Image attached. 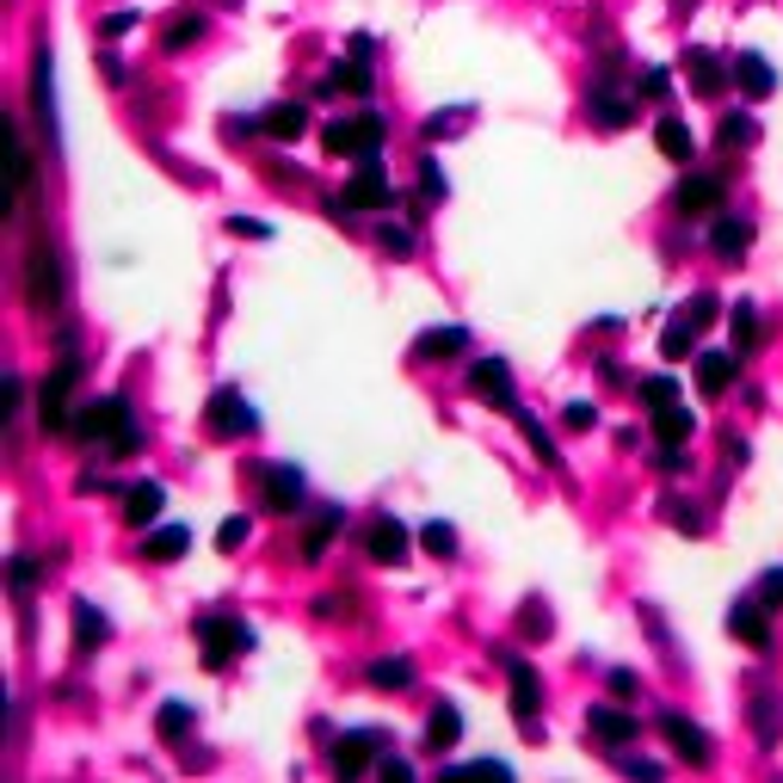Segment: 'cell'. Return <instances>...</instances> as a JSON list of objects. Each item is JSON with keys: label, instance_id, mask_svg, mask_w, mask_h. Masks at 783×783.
<instances>
[{"label": "cell", "instance_id": "1", "mask_svg": "<svg viewBox=\"0 0 783 783\" xmlns=\"http://www.w3.org/2000/svg\"><path fill=\"white\" fill-rule=\"evenodd\" d=\"M74 432H81L86 444L118 451V457L142 444V426H137V413H130V401H124V395H100V401H86V408L74 413Z\"/></svg>", "mask_w": 783, "mask_h": 783}, {"label": "cell", "instance_id": "2", "mask_svg": "<svg viewBox=\"0 0 783 783\" xmlns=\"http://www.w3.org/2000/svg\"><path fill=\"white\" fill-rule=\"evenodd\" d=\"M383 137H389V124L376 118V112H352V118H334L322 130V149L346 154V161H371V154L383 149Z\"/></svg>", "mask_w": 783, "mask_h": 783}, {"label": "cell", "instance_id": "3", "mask_svg": "<svg viewBox=\"0 0 783 783\" xmlns=\"http://www.w3.org/2000/svg\"><path fill=\"white\" fill-rule=\"evenodd\" d=\"M74 383H81V364H74V352H62V364H56L44 383H37V420H44V432H69V395Z\"/></svg>", "mask_w": 783, "mask_h": 783}, {"label": "cell", "instance_id": "4", "mask_svg": "<svg viewBox=\"0 0 783 783\" xmlns=\"http://www.w3.org/2000/svg\"><path fill=\"white\" fill-rule=\"evenodd\" d=\"M395 204V191H389V173H383V161H358V173L346 179V191L334 198V210L340 217H358V210H389Z\"/></svg>", "mask_w": 783, "mask_h": 783}, {"label": "cell", "instance_id": "5", "mask_svg": "<svg viewBox=\"0 0 783 783\" xmlns=\"http://www.w3.org/2000/svg\"><path fill=\"white\" fill-rule=\"evenodd\" d=\"M247 647H254V630H247L241 617H204V623H198V654H204L210 673L229 666L235 654H247Z\"/></svg>", "mask_w": 783, "mask_h": 783}, {"label": "cell", "instance_id": "6", "mask_svg": "<svg viewBox=\"0 0 783 783\" xmlns=\"http://www.w3.org/2000/svg\"><path fill=\"white\" fill-rule=\"evenodd\" d=\"M25 303L32 308H56L62 303V272H56L50 247H32V254H25Z\"/></svg>", "mask_w": 783, "mask_h": 783}, {"label": "cell", "instance_id": "7", "mask_svg": "<svg viewBox=\"0 0 783 783\" xmlns=\"http://www.w3.org/2000/svg\"><path fill=\"white\" fill-rule=\"evenodd\" d=\"M661 734H666V747H673V752H679V759H685V766H710V759H715V747H710V734H703L698 728V722H685V715L679 710H666L661 715Z\"/></svg>", "mask_w": 783, "mask_h": 783}, {"label": "cell", "instance_id": "8", "mask_svg": "<svg viewBox=\"0 0 783 783\" xmlns=\"http://www.w3.org/2000/svg\"><path fill=\"white\" fill-rule=\"evenodd\" d=\"M204 426L217 432V439H247L254 432V408L241 401V389H217L204 408Z\"/></svg>", "mask_w": 783, "mask_h": 783}, {"label": "cell", "instance_id": "9", "mask_svg": "<svg viewBox=\"0 0 783 783\" xmlns=\"http://www.w3.org/2000/svg\"><path fill=\"white\" fill-rule=\"evenodd\" d=\"M469 389L488 401V408H500V413H518V395H512V371L500 364V358H481L476 371H469Z\"/></svg>", "mask_w": 783, "mask_h": 783}, {"label": "cell", "instance_id": "10", "mask_svg": "<svg viewBox=\"0 0 783 783\" xmlns=\"http://www.w3.org/2000/svg\"><path fill=\"white\" fill-rule=\"evenodd\" d=\"M389 747V740H383V734L376 728H358V734H340V740H334V766L346 771V778H364V771H371V759L376 752Z\"/></svg>", "mask_w": 783, "mask_h": 783}, {"label": "cell", "instance_id": "11", "mask_svg": "<svg viewBox=\"0 0 783 783\" xmlns=\"http://www.w3.org/2000/svg\"><path fill=\"white\" fill-rule=\"evenodd\" d=\"M364 549H371V562L401 568V562H408V525H401V518H376L371 537H364Z\"/></svg>", "mask_w": 783, "mask_h": 783}, {"label": "cell", "instance_id": "12", "mask_svg": "<svg viewBox=\"0 0 783 783\" xmlns=\"http://www.w3.org/2000/svg\"><path fill=\"white\" fill-rule=\"evenodd\" d=\"M734 86H740L747 100H771V93H778V69H771L759 50H740L734 56Z\"/></svg>", "mask_w": 783, "mask_h": 783}, {"label": "cell", "instance_id": "13", "mask_svg": "<svg viewBox=\"0 0 783 783\" xmlns=\"http://www.w3.org/2000/svg\"><path fill=\"white\" fill-rule=\"evenodd\" d=\"M586 112H593V124H598V130H623V124L635 118V100H630V93H617V86H605V81H598L593 93H586Z\"/></svg>", "mask_w": 783, "mask_h": 783}, {"label": "cell", "instance_id": "14", "mask_svg": "<svg viewBox=\"0 0 783 783\" xmlns=\"http://www.w3.org/2000/svg\"><path fill=\"white\" fill-rule=\"evenodd\" d=\"M685 74H691V93H698V100H715V93L728 86L734 62H722V56H710V50H691L685 56Z\"/></svg>", "mask_w": 783, "mask_h": 783}, {"label": "cell", "instance_id": "15", "mask_svg": "<svg viewBox=\"0 0 783 783\" xmlns=\"http://www.w3.org/2000/svg\"><path fill=\"white\" fill-rule=\"evenodd\" d=\"M259 481H266V506H272V512H296V506H303V476H296V469H284V463H266V469H259Z\"/></svg>", "mask_w": 783, "mask_h": 783}, {"label": "cell", "instance_id": "16", "mask_svg": "<svg viewBox=\"0 0 783 783\" xmlns=\"http://www.w3.org/2000/svg\"><path fill=\"white\" fill-rule=\"evenodd\" d=\"M728 630L740 635L747 647H766L771 642V623H766V598H740V605H728Z\"/></svg>", "mask_w": 783, "mask_h": 783}, {"label": "cell", "instance_id": "17", "mask_svg": "<svg viewBox=\"0 0 783 783\" xmlns=\"http://www.w3.org/2000/svg\"><path fill=\"white\" fill-rule=\"evenodd\" d=\"M710 210H722V179H710V173L679 179V217H710Z\"/></svg>", "mask_w": 783, "mask_h": 783}, {"label": "cell", "instance_id": "18", "mask_svg": "<svg viewBox=\"0 0 783 783\" xmlns=\"http://www.w3.org/2000/svg\"><path fill=\"white\" fill-rule=\"evenodd\" d=\"M586 728H593L598 747H630V740H635V715L611 710V703H598V710L586 715Z\"/></svg>", "mask_w": 783, "mask_h": 783}, {"label": "cell", "instance_id": "19", "mask_svg": "<svg viewBox=\"0 0 783 783\" xmlns=\"http://www.w3.org/2000/svg\"><path fill=\"white\" fill-rule=\"evenodd\" d=\"M740 376V352H698V389L728 395V383Z\"/></svg>", "mask_w": 783, "mask_h": 783}, {"label": "cell", "instance_id": "20", "mask_svg": "<svg viewBox=\"0 0 783 783\" xmlns=\"http://www.w3.org/2000/svg\"><path fill=\"white\" fill-rule=\"evenodd\" d=\"M506 673H512V715L530 722V715L544 710V685H537V673H530L525 661H506Z\"/></svg>", "mask_w": 783, "mask_h": 783}, {"label": "cell", "instance_id": "21", "mask_svg": "<svg viewBox=\"0 0 783 783\" xmlns=\"http://www.w3.org/2000/svg\"><path fill=\"white\" fill-rule=\"evenodd\" d=\"M161 500H167L161 481H137V488L124 494V525H154V518H161Z\"/></svg>", "mask_w": 783, "mask_h": 783}, {"label": "cell", "instance_id": "22", "mask_svg": "<svg viewBox=\"0 0 783 783\" xmlns=\"http://www.w3.org/2000/svg\"><path fill=\"white\" fill-rule=\"evenodd\" d=\"M457 740H463L457 703H432V715H426V747H432V752H451Z\"/></svg>", "mask_w": 783, "mask_h": 783}, {"label": "cell", "instance_id": "23", "mask_svg": "<svg viewBox=\"0 0 783 783\" xmlns=\"http://www.w3.org/2000/svg\"><path fill=\"white\" fill-rule=\"evenodd\" d=\"M7 167H13V198H7V204H25V198H32V149L19 142L13 124H7Z\"/></svg>", "mask_w": 783, "mask_h": 783}, {"label": "cell", "instance_id": "24", "mask_svg": "<svg viewBox=\"0 0 783 783\" xmlns=\"http://www.w3.org/2000/svg\"><path fill=\"white\" fill-rule=\"evenodd\" d=\"M346 525V512L340 506H322L315 518H308V530H303V562H322V549H327V537Z\"/></svg>", "mask_w": 783, "mask_h": 783}, {"label": "cell", "instance_id": "25", "mask_svg": "<svg viewBox=\"0 0 783 783\" xmlns=\"http://www.w3.org/2000/svg\"><path fill=\"white\" fill-rule=\"evenodd\" d=\"M654 432H661V444H685L691 432H698V413L685 408V401H673V408H654Z\"/></svg>", "mask_w": 783, "mask_h": 783}, {"label": "cell", "instance_id": "26", "mask_svg": "<svg viewBox=\"0 0 783 783\" xmlns=\"http://www.w3.org/2000/svg\"><path fill=\"white\" fill-rule=\"evenodd\" d=\"M259 130H266V137H278V142H296V137L308 130V112H303V105H272V112L259 118Z\"/></svg>", "mask_w": 783, "mask_h": 783}, {"label": "cell", "instance_id": "27", "mask_svg": "<svg viewBox=\"0 0 783 783\" xmlns=\"http://www.w3.org/2000/svg\"><path fill=\"white\" fill-rule=\"evenodd\" d=\"M186 549H191V530L186 525H161L149 544H142V556H149V562H179Z\"/></svg>", "mask_w": 783, "mask_h": 783}, {"label": "cell", "instance_id": "28", "mask_svg": "<svg viewBox=\"0 0 783 783\" xmlns=\"http://www.w3.org/2000/svg\"><path fill=\"white\" fill-rule=\"evenodd\" d=\"M747 241H752V229H747L740 217H722V222L710 229V247H715L722 259H740V254H747Z\"/></svg>", "mask_w": 783, "mask_h": 783}, {"label": "cell", "instance_id": "29", "mask_svg": "<svg viewBox=\"0 0 783 783\" xmlns=\"http://www.w3.org/2000/svg\"><path fill=\"white\" fill-rule=\"evenodd\" d=\"M654 142H661L666 161H691V154H698V142H691V130H685L679 118H661V124H654Z\"/></svg>", "mask_w": 783, "mask_h": 783}, {"label": "cell", "instance_id": "30", "mask_svg": "<svg viewBox=\"0 0 783 783\" xmlns=\"http://www.w3.org/2000/svg\"><path fill=\"white\" fill-rule=\"evenodd\" d=\"M364 679L376 685V691H408L413 685V661H401V654H389V661H371V673Z\"/></svg>", "mask_w": 783, "mask_h": 783}, {"label": "cell", "instance_id": "31", "mask_svg": "<svg viewBox=\"0 0 783 783\" xmlns=\"http://www.w3.org/2000/svg\"><path fill=\"white\" fill-rule=\"evenodd\" d=\"M463 346H469V334H463V327H426L413 352H420V358H457Z\"/></svg>", "mask_w": 783, "mask_h": 783}, {"label": "cell", "instance_id": "32", "mask_svg": "<svg viewBox=\"0 0 783 783\" xmlns=\"http://www.w3.org/2000/svg\"><path fill=\"white\" fill-rule=\"evenodd\" d=\"M105 635H112V623H105V611H100V605H86V598H81V605H74V642H81V647H105Z\"/></svg>", "mask_w": 783, "mask_h": 783}, {"label": "cell", "instance_id": "33", "mask_svg": "<svg viewBox=\"0 0 783 783\" xmlns=\"http://www.w3.org/2000/svg\"><path fill=\"white\" fill-rule=\"evenodd\" d=\"M691 352H698V327L685 322V315H679V322H666V334H661V358H673V364H679V358H691Z\"/></svg>", "mask_w": 783, "mask_h": 783}, {"label": "cell", "instance_id": "34", "mask_svg": "<svg viewBox=\"0 0 783 783\" xmlns=\"http://www.w3.org/2000/svg\"><path fill=\"white\" fill-rule=\"evenodd\" d=\"M198 37H204V13H179V19H167L161 50H186V44H198Z\"/></svg>", "mask_w": 783, "mask_h": 783}, {"label": "cell", "instance_id": "35", "mask_svg": "<svg viewBox=\"0 0 783 783\" xmlns=\"http://www.w3.org/2000/svg\"><path fill=\"white\" fill-rule=\"evenodd\" d=\"M191 722H198V710L191 703H161V715H154V728H161V740H186Z\"/></svg>", "mask_w": 783, "mask_h": 783}, {"label": "cell", "instance_id": "36", "mask_svg": "<svg viewBox=\"0 0 783 783\" xmlns=\"http://www.w3.org/2000/svg\"><path fill=\"white\" fill-rule=\"evenodd\" d=\"M32 100L37 112H44V130L56 137V100H50V56H37V69H32Z\"/></svg>", "mask_w": 783, "mask_h": 783}, {"label": "cell", "instance_id": "37", "mask_svg": "<svg viewBox=\"0 0 783 783\" xmlns=\"http://www.w3.org/2000/svg\"><path fill=\"white\" fill-rule=\"evenodd\" d=\"M752 734H759V747H771L783 734V710L771 698H752Z\"/></svg>", "mask_w": 783, "mask_h": 783}, {"label": "cell", "instance_id": "38", "mask_svg": "<svg viewBox=\"0 0 783 783\" xmlns=\"http://www.w3.org/2000/svg\"><path fill=\"white\" fill-rule=\"evenodd\" d=\"M752 142H759V124L747 112H728L722 118V149H752Z\"/></svg>", "mask_w": 783, "mask_h": 783}, {"label": "cell", "instance_id": "39", "mask_svg": "<svg viewBox=\"0 0 783 783\" xmlns=\"http://www.w3.org/2000/svg\"><path fill=\"white\" fill-rule=\"evenodd\" d=\"M759 346V315L752 303H734V352H752Z\"/></svg>", "mask_w": 783, "mask_h": 783}, {"label": "cell", "instance_id": "40", "mask_svg": "<svg viewBox=\"0 0 783 783\" xmlns=\"http://www.w3.org/2000/svg\"><path fill=\"white\" fill-rule=\"evenodd\" d=\"M512 420H518V432H525V439H530V451H537V457H544V463H549V469H556V463H562V457H556V444H549V432H544V426H537V420H530V413H525V408L512 413Z\"/></svg>", "mask_w": 783, "mask_h": 783}, {"label": "cell", "instance_id": "41", "mask_svg": "<svg viewBox=\"0 0 783 783\" xmlns=\"http://www.w3.org/2000/svg\"><path fill=\"white\" fill-rule=\"evenodd\" d=\"M420 549L439 556V562H451V556H457V530H451V525H426V530H420Z\"/></svg>", "mask_w": 783, "mask_h": 783}, {"label": "cell", "instance_id": "42", "mask_svg": "<svg viewBox=\"0 0 783 783\" xmlns=\"http://www.w3.org/2000/svg\"><path fill=\"white\" fill-rule=\"evenodd\" d=\"M334 86H346V93H371V69H364V62H340V69L327 74V93H334Z\"/></svg>", "mask_w": 783, "mask_h": 783}, {"label": "cell", "instance_id": "43", "mask_svg": "<svg viewBox=\"0 0 783 783\" xmlns=\"http://www.w3.org/2000/svg\"><path fill=\"white\" fill-rule=\"evenodd\" d=\"M642 401H647V408H673V401H679V383H673V376H647Z\"/></svg>", "mask_w": 783, "mask_h": 783}, {"label": "cell", "instance_id": "44", "mask_svg": "<svg viewBox=\"0 0 783 783\" xmlns=\"http://www.w3.org/2000/svg\"><path fill=\"white\" fill-rule=\"evenodd\" d=\"M666 525H679L685 530V537H698V530H703V518H698V512H691V500H666Z\"/></svg>", "mask_w": 783, "mask_h": 783}, {"label": "cell", "instance_id": "45", "mask_svg": "<svg viewBox=\"0 0 783 783\" xmlns=\"http://www.w3.org/2000/svg\"><path fill=\"white\" fill-rule=\"evenodd\" d=\"M715 315H722V303H715L710 290H703V296H691V303H685V322L698 327V334H703V327H710V322H715Z\"/></svg>", "mask_w": 783, "mask_h": 783}, {"label": "cell", "instance_id": "46", "mask_svg": "<svg viewBox=\"0 0 783 783\" xmlns=\"http://www.w3.org/2000/svg\"><path fill=\"white\" fill-rule=\"evenodd\" d=\"M247 530H254V525H247V518H241V512H235V518H222V530H217V544H222V549H229V556H235V549H241V544H247Z\"/></svg>", "mask_w": 783, "mask_h": 783}, {"label": "cell", "instance_id": "47", "mask_svg": "<svg viewBox=\"0 0 783 783\" xmlns=\"http://www.w3.org/2000/svg\"><path fill=\"white\" fill-rule=\"evenodd\" d=\"M562 420H568V432H593L598 426V408H593V401H568Z\"/></svg>", "mask_w": 783, "mask_h": 783}, {"label": "cell", "instance_id": "48", "mask_svg": "<svg viewBox=\"0 0 783 783\" xmlns=\"http://www.w3.org/2000/svg\"><path fill=\"white\" fill-rule=\"evenodd\" d=\"M463 124H469V112L457 105V112H444V118H432V124H426V137H451V130H463Z\"/></svg>", "mask_w": 783, "mask_h": 783}, {"label": "cell", "instance_id": "49", "mask_svg": "<svg viewBox=\"0 0 783 783\" xmlns=\"http://www.w3.org/2000/svg\"><path fill=\"white\" fill-rule=\"evenodd\" d=\"M124 32H137V13H105L100 19V37H124Z\"/></svg>", "mask_w": 783, "mask_h": 783}, {"label": "cell", "instance_id": "50", "mask_svg": "<svg viewBox=\"0 0 783 783\" xmlns=\"http://www.w3.org/2000/svg\"><path fill=\"white\" fill-rule=\"evenodd\" d=\"M383 247H389V254H413V235L401 222H389V229H383Z\"/></svg>", "mask_w": 783, "mask_h": 783}, {"label": "cell", "instance_id": "51", "mask_svg": "<svg viewBox=\"0 0 783 783\" xmlns=\"http://www.w3.org/2000/svg\"><path fill=\"white\" fill-rule=\"evenodd\" d=\"M759 598H766V605H783V568H771V574L759 580Z\"/></svg>", "mask_w": 783, "mask_h": 783}, {"label": "cell", "instance_id": "52", "mask_svg": "<svg viewBox=\"0 0 783 783\" xmlns=\"http://www.w3.org/2000/svg\"><path fill=\"white\" fill-rule=\"evenodd\" d=\"M229 235H254V241H266L272 229H266V222H254V217H229Z\"/></svg>", "mask_w": 783, "mask_h": 783}, {"label": "cell", "instance_id": "53", "mask_svg": "<svg viewBox=\"0 0 783 783\" xmlns=\"http://www.w3.org/2000/svg\"><path fill=\"white\" fill-rule=\"evenodd\" d=\"M635 685H642V679H635V673H623V666H617V673H611V698H635Z\"/></svg>", "mask_w": 783, "mask_h": 783}, {"label": "cell", "instance_id": "54", "mask_svg": "<svg viewBox=\"0 0 783 783\" xmlns=\"http://www.w3.org/2000/svg\"><path fill=\"white\" fill-rule=\"evenodd\" d=\"M420 186H426V198H444V173L432 167V161H426V167H420Z\"/></svg>", "mask_w": 783, "mask_h": 783}, {"label": "cell", "instance_id": "55", "mask_svg": "<svg viewBox=\"0 0 783 783\" xmlns=\"http://www.w3.org/2000/svg\"><path fill=\"white\" fill-rule=\"evenodd\" d=\"M666 86H673V74H666V69H647L642 74V93H666Z\"/></svg>", "mask_w": 783, "mask_h": 783}, {"label": "cell", "instance_id": "56", "mask_svg": "<svg viewBox=\"0 0 783 783\" xmlns=\"http://www.w3.org/2000/svg\"><path fill=\"white\" fill-rule=\"evenodd\" d=\"M37 580V562H25V556H13V586H32Z\"/></svg>", "mask_w": 783, "mask_h": 783}, {"label": "cell", "instance_id": "57", "mask_svg": "<svg viewBox=\"0 0 783 783\" xmlns=\"http://www.w3.org/2000/svg\"><path fill=\"white\" fill-rule=\"evenodd\" d=\"M19 395H25V383H19V376H7V420L19 413Z\"/></svg>", "mask_w": 783, "mask_h": 783}]
</instances>
